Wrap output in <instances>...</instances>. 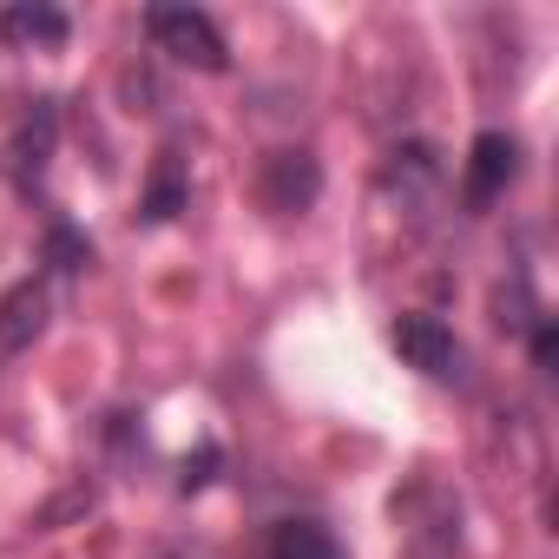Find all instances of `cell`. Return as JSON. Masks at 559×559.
Instances as JSON below:
<instances>
[{
  "label": "cell",
  "instance_id": "6da1fadb",
  "mask_svg": "<svg viewBox=\"0 0 559 559\" xmlns=\"http://www.w3.org/2000/svg\"><path fill=\"white\" fill-rule=\"evenodd\" d=\"M145 27H152V40H158L171 60H185V67H198V73H224V67H230V47H224V34L211 27L204 8H152Z\"/></svg>",
  "mask_w": 559,
  "mask_h": 559
},
{
  "label": "cell",
  "instance_id": "7a4b0ae2",
  "mask_svg": "<svg viewBox=\"0 0 559 559\" xmlns=\"http://www.w3.org/2000/svg\"><path fill=\"white\" fill-rule=\"evenodd\" d=\"M389 343H395V356H402L408 369H421V376H435V382H461V376H467V349L454 343V330H448L441 317H395Z\"/></svg>",
  "mask_w": 559,
  "mask_h": 559
},
{
  "label": "cell",
  "instance_id": "3957f363",
  "mask_svg": "<svg viewBox=\"0 0 559 559\" xmlns=\"http://www.w3.org/2000/svg\"><path fill=\"white\" fill-rule=\"evenodd\" d=\"M513 178H520V139L487 126V132L467 145V178H461L467 211H487L493 198H507V185H513Z\"/></svg>",
  "mask_w": 559,
  "mask_h": 559
},
{
  "label": "cell",
  "instance_id": "277c9868",
  "mask_svg": "<svg viewBox=\"0 0 559 559\" xmlns=\"http://www.w3.org/2000/svg\"><path fill=\"white\" fill-rule=\"evenodd\" d=\"M263 204L276 211V217H297V211H310L317 204V191H323V165L304 152V145H284V152H270L263 158Z\"/></svg>",
  "mask_w": 559,
  "mask_h": 559
},
{
  "label": "cell",
  "instance_id": "5b68a950",
  "mask_svg": "<svg viewBox=\"0 0 559 559\" xmlns=\"http://www.w3.org/2000/svg\"><path fill=\"white\" fill-rule=\"evenodd\" d=\"M40 330H47V284H40V276H21V284L0 297V349L14 356V349H27Z\"/></svg>",
  "mask_w": 559,
  "mask_h": 559
},
{
  "label": "cell",
  "instance_id": "8992f818",
  "mask_svg": "<svg viewBox=\"0 0 559 559\" xmlns=\"http://www.w3.org/2000/svg\"><path fill=\"white\" fill-rule=\"evenodd\" d=\"M53 132H60V106H53V99H34V112H27L21 132H14V171H21L27 191L40 185V171H47V158H53Z\"/></svg>",
  "mask_w": 559,
  "mask_h": 559
},
{
  "label": "cell",
  "instance_id": "52a82bcc",
  "mask_svg": "<svg viewBox=\"0 0 559 559\" xmlns=\"http://www.w3.org/2000/svg\"><path fill=\"white\" fill-rule=\"evenodd\" d=\"M382 178H389V191H402V198H415V191H435V185H441V152H435L428 139H402V145L389 152Z\"/></svg>",
  "mask_w": 559,
  "mask_h": 559
},
{
  "label": "cell",
  "instance_id": "ba28073f",
  "mask_svg": "<svg viewBox=\"0 0 559 559\" xmlns=\"http://www.w3.org/2000/svg\"><path fill=\"white\" fill-rule=\"evenodd\" d=\"M263 559H343V546H336V533L317 526V520H284V526L270 533Z\"/></svg>",
  "mask_w": 559,
  "mask_h": 559
},
{
  "label": "cell",
  "instance_id": "9c48e42d",
  "mask_svg": "<svg viewBox=\"0 0 559 559\" xmlns=\"http://www.w3.org/2000/svg\"><path fill=\"white\" fill-rule=\"evenodd\" d=\"M73 34V21L60 8H8L0 14V40H14V47H60Z\"/></svg>",
  "mask_w": 559,
  "mask_h": 559
},
{
  "label": "cell",
  "instance_id": "30bf717a",
  "mask_svg": "<svg viewBox=\"0 0 559 559\" xmlns=\"http://www.w3.org/2000/svg\"><path fill=\"white\" fill-rule=\"evenodd\" d=\"M178 211H185V158H178V145H165L158 152V171H152V191H145V217L165 224Z\"/></svg>",
  "mask_w": 559,
  "mask_h": 559
},
{
  "label": "cell",
  "instance_id": "8fae6325",
  "mask_svg": "<svg viewBox=\"0 0 559 559\" xmlns=\"http://www.w3.org/2000/svg\"><path fill=\"white\" fill-rule=\"evenodd\" d=\"M47 263L73 276V270H86V263H93V243H86L73 224H60V217H53V224H47Z\"/></svg>",
  "mask_w": 559,
  "mask_h": 559
},
{
  "label": "cell",
  "instance_id": "7c38bea8",
  "mask_svg": "<svg viewBox=\"0 0 559 559\" xmlns=\"http://www.w3.org/2000/svg\"><path fill=\"white\" fill-rule=\"evenodd\" d=\"M73 513H93V480H73L60 500H47V507L34 513V526H60V520H73Z\"/></svg>",
  "mask_w": 559,
  "mask_h": 559
},
{
  "label": "cell",
  "instance_id": "4fadbf2b",
  "mask_svg": "<svg viewBox=\"0 0 559 559\" xmlns=\"http://www.w3.org/2000/svg\"><path fill=\"white\" fill-rule=\"evenodd\" d=\"M533 362H539V369L559 362V330H552V317H533Z\"/></svg>",
  "mask_w": 559,
  "mask_h": 559
},
{
  "label": "cell",
  "instance_id": "5bb4252c",
  "mask_svg": "<svg viewBox=\"0 0 559 559\" xmlns=\"http://www.w3.org/2000/svg\"><path fill=\"white\" fill-rule=\"evenodd\" d=\"M217 461H224L217 448H198V461H185V467H178V487H185V493H198V487L211 480V467H217Z\"/></svg>",
  "mask_w": 559,
  "mask_h": 559
}]
</instances>
